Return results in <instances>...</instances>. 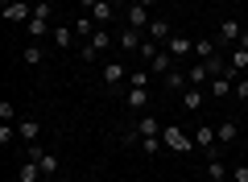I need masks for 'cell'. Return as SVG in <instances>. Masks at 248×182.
Segmentation results:
<instances>
[{
  "label": "cell",
  "instance_id": "6da1fadb",
  "mask_svg": "<svg viewBox=\"0 0 248 182\" xmlns=\"http://www.w3.org/2000/svg\"><path fill=\"white\" fill-rule=\"evenodd\" d=\"M161 141H166V149H174V153H195V137H190V132H182L178 129V124H166V129H161Z\"/></svg>",
  "mask_w": 248,
  "mask_h": 182
},
{
  "label": "cell",
  "instance_id": "7a4b0ae2",
  "mask_svg": "<svg viewBox=\"0 0 248 182\" xmlns=\"http://www.w3.org/2000/svg\"><path fill=\"white\" fill-rule=\"evenodd\" d=\"M87 13H91V21H95L99 29H108L112 21H124V9H116L112 0H95V4H91Z\"/></svg>",
  "mask_w": 248,
  "mask_h": 182
},
{
  "label": "cell",
  "instance_id": "3957f363",
  "mask_svg": "<svg viewBox=\"0 0 248 182\" xmlns=\"http://www.w3.org/2000/svg\"><path fill=\"white\" fill-rule=\"evenodd\" d=\"M108 46H112V33H108V29H95V33H91V42H83L79 58H83V62H95L99 54L108 50Z\"/></svg>",
  "mask_w": 248,
  "mask_h": 182
},
{
  "label": "cell",
  "instance_id": "277c9868",
  "mask_svg": "<svg viewBox=\"0 0 248 182\" xmlns=\"http://www.w3.org/2000/svg\"><path fill=\"white\" fill-rule=\"evenodd\" d=\"M4 21H9V25H29V21H33V4H25V0H4Z\"/></svg>",
  "mask_w": 248,
  "mask_h": 182
},
{
  "label": "cell",
  "instance_id": "5b68a950",
  "mask_svg": "<svg viewBox=\"0 0 248 182\" xmlns=\"http://www.w3.org/2000/svg\"><path fill=\"white\" fill-rule=\"evenodd\" d=\"M149 21H153V9H145V4H137V0L124 9V25L141 29V33H149Z\"/></svg>",
  "mask_w": 248,
  "mask_h": 182
},
{
  "label": "cell",
  "instance_id": "8992f818",
  "mask_svg": "<svg viewBox=\"0 0 248 182\" xmlns=\"http://www.w3.org/2000/svg\"><path fill=\"white\" fill-rule=\"evenodd\" d=\"M195 145L207 149V157H219V132H215V124H199L195 129Z\"/></svg>",
  "mask_w": 248,
  "mask_h": 182
},
{
  "label": "cell",
  "instance_id": "52a82bcc",
  "mask_svg": "<svg viewBox=\"0 0 248 182\" xmlns=\"http://www.w3.org/2000/svg\"><path fill=\"white\" fill-rule=\"evenodd\" d=\"M99 79H104V87H124V83H128V70H124L120 58H108L104 70H99Z\"/></svg>",
  "mask_w": 248,
  "mask_h": 182
},
{
  "label": "cell",
  "instance_id": "ba28073f",
  "mask_svg": "<svg viewBox=\"0 0 248 182\" xmlns=\"http://www.w3.org/2000/svg\"><path fill=\"white\" fill-rule=\"evenodd\" d=\"M141 42H145V33H141V29L120 25V33H116V46H120V54H137V50H141Z\"/></svg>",
  "mask_w": 248,
  "mask_h": 182
},
{
  "label": "cell",
  "instance_id": "9c48e42d",
  "mask_svg": "<svg viewBox=\"0 0 248 182\" xmlns=\"http://www.w3.org/2000/svg\"><path fill=\"white\" fill-rule=\"evenodd\" d=\"M161 129H166V124H161L153 112H141V120H137V129L128 132V141H137V137H161Z\"/></svg>",
  "mask_w": 248,
  "mask_h": 182
},
{
  "label": "cell",
  "instance_id": "30bf717a",
  "mask_svg": "<svg viewBox=\"0 0 248 182\" xmlns=\"http://www.w3.org/2000/svg\"><path fill=\"white\" fill-rule=\"evenodd\" d=\"M240 33H244V29H240V21H219V37H215V46H223V50H232V46H240Z\"/></svg>",
  "mask_w": 248,
  "mask_h": 182
},
{
  "label": "cell",
  "instance_id": "8fae6325",
  "mask_svg": "<svg viewBox=\"0 0 248 182\" xmlns=\"http://www.w3.org/2000/svg\"><path fill=\"white\" fill-rule=\"evenodd\" d=\"M166 54H174V58H190V54H195V37H186V33H170Z\"/></svg>",
  "mask_w": 248,
  "mask_h": 182
},
{
  "label": "cell",
  "instance_id": "7c38bea8",
  "mask_svg": "<svg viewBox=\"0 0 248 182\" xmlns=\"http://www.w3.org/2000/svg\"><path fill=\"white\" fill-rule=\"evenodd\" d=\"M244 70H248V50H244V46H232V50H228V75L240 79Z\"/></svg>",
  "mask_w": 248,
  "mask_h": 182
},
{
  "label": "cell",
  "instance_id": "4fadbf2b",
  "mask_svg": "<svg viewBox=\"0 0 248 182\" xmlns=\"http://www.w3.org/2000/svg\"><path fill=\"white\" fill-rule=\"evenodd\" d=\"M17 132L25 145H37V137H42V120H33V116H21L17 120Z\"/></svg>",
  "mask_w": 248,
  "mask_h": 182
},
{
  "label": "cell",
  "instance_id": "5bb4252c",
  "mask_svg": "<svg viewBox=\"0 0 248 182\" xmlns=\"http://www.w3.org/2000/svg\"><path fill=\"white\" fill-rule=\"evenodd\" d=\"M124 104H128V112H145L149 108V87H128L124 91Z\"/></svg>",
  "mask_w": 248,
  "mask_h": 182
},
{
  "label": "cell",
  "instance_id": "9a60e30c",
  "mask_svg": "<svg viewBox=\"0 0 248 182\" xmlns=\"http://www.w3.org/2000/svg\"><path fill=\"white\" fill-rule=\"evenodd\" d=\"M17 182H42V165H37V157L25 153V162L17 165Z\"/></svg>",
  "mask_w": 248,
  "mask_h": 182
},
{
  "label": "cell",
  "instance_id": "2e32d148",
  "mask_svg": "<svg viewBox=\"0 0 248 182\" xmlns=\"http://www.w3.org/2000/svg\"><path fill=\"white\" fill-rule=\"evenodd\" d=\"M207 87H211V96H215V99H228L232 91H236V79H232V75H215Z\"/></svg>",
  "mask_w": 248,
  "mask_h": 182
},
{
  "label": "cell",
  "instance_id": "e0dca14e",
  "mask_svg": "<svg viewBox=\"0 0 248 182\" xmlns=\"http://www.w3.org/2000/svg\"><path fill=\"white\" fill-rule=\"evenodd\" d=\"M170 33H174L170 17H153V21H149V37H153V42H161V46H166V42H170Z\"/></svg>",
  "mask_w": 248,
  "mask_h": 182
},
{
  "label": "cell",
  "instance_id": "ac0fdd59",
  "mask_svg": "<svg viewBox=\"0 0 248 182\" xmlns=\"http://www.w3.org/2000/svg\"><path fill=\"white\" fill-rule=\"evenodd\" d=\"M215 132H219V145H236V141H240V124L236 120H219Z\"/></svg>",
  "mask_w": 248,
  "mask_h": 182
},
{
  "label": "cell",
  "instance_id": "d6986e66",
  "mask_svg": "<svg viewBox=\"0 0 248 182\" xmlns=\"http://www.w3.org/2000/svg\"><path fill=\"white\" fill-rule=\"evenodd\" d=\"M50 37H54V46H58V50H71V46H75V29H71V25H54Z\"/></svg>",
  "mask_w": 248,
  "mask_h": 182
},
{
  "label": "cell",
  "instance_id": "ffe728a7",
  "mask_svg": "<svg viewBox=\"0 0 248 182\" xmlns=\"http://www.w3.org/2000/svg\"><path fill=\"white\" fill-rule=\"evenodd\" d=\"M95 21H91V13H83V17L79 21H75V37H83V42H91V33H95Z\"/></svg>",
  "mask_w": 248,
  "mask_h": 182
},
{
  "label": "cell",
  "instance_id": "44dd1931",
  "mask_svg": "<svg viewBox=\"0 0 248 182\" xmlns=\"http://www.w3.org/2000/svg\"><path fill=\"white\" fill-rule=\"evenodd\" d=\"M161 79H166V87H170V91H186V87H190V79H186V70H170V75H161Z\"/></svg>",
  "mask_w": 248,
  "mask_h": 182
},
{
  "label": "cell",
  "instance_id": "7402d4cb",
  "mask_svg": "<svg viewBox=\"0 0 248 182\" xmlns=\"http://www.w3.org/2000/svg\"><path fill=\"white\" fill-rule=\"evenodd\" d=\"M137 145H141L145 157H157L161 149H166V141H161V137H137Z\"/></svg>",
  "mask_w": 248,
  "mask_h": 182
},
{
  "label": "cell",
  "instance_id": "603a6c76",
  "mask_svg": "<svg viewBox=\"0 0 248 182\" xmlns=\"http://www.w3.org/2000/svg\"><path fill=\"white\" fill-rule=\"evenodd\" d=\"M182 108L186 112H199V108H203V91H199V87H186L182 91Z\"/></svg>",
  "mask_w": 248,
  "mask_h": 182
},
{
  "label": "cell",
  "instance_id": "cb8c5ba5",
  "mask_svg": "<svg viewBox=\"0 0 248 182\" xmlns=\"http://www.w3.org/2000/svg\"><path fill=\"white\" fill-rule=\"evenodd\" d=\"M207 178L211 182H228V165H223L219 157H207Z\"/></svg>",
  "mask_w": 248,
  "mask_h": 182
},
{
  "label": "cell",
  "instance_id": "d4e9b609",
  "mask_svg": "<svg viewBox=\"0 0 248 182\" xmlns=\"http://www.w3.org/2000/svg\"><path fill=\"white\" fill-rule=\"evenodd\" d=\"M170 62H174V54H166V50H161L157 58L149 62V75H170V70H174V66H170Z\"/></svg>",
  "mask_w": 248,
  "mask_h": 182
},
{
  "label": "cell",
  "instance_id": "484cf974",
  "mask_svg": "<svg viewBox=\"0 0 248 182\" xmlns=\"http://www.w3.org/2000/svg\"><path fill=\"white\" fill-rule=\"evenodd\" d=\"M161 50H166V46H161V42H153V37H149V33H145V42H141V50H137V54H141V58H145V62H153V58H157V54H161Z\"/></svg>",
  "mask_w": 248,
  "mask_h": 182
},
{
  "label": "cell",
  "instance_id": "4316f807",
  "mask_svg": "<svg viewBox=\"0 0 248 182\" xmlns=\"http://www.w3.org/2000/svg\"><path fill=\"white\" fill-rule=\"evenodd\" d=\"M21 62H25V66H42V46L29 42L25 50H21Z\"/></svg>",
  "mask_w": 248,
  "mask_h": 182
},
{
  "label": "cell",
  "instance_id": "83f0119b",
  "mask_svg": "<svg viewBox=\"0 0 248 182\" xmlns=\"http://www.w3.org/2000/svg\"><path fill=\"white\" fill-rule=\"evenodd\" d=\"M195 54L207 62V58H215V54H219V46H215L211 37H199V42H195Z\"/></svg>",
  "mask_w": 248,
  "mask_h": 182
},
{
  "label": "cell",
  "instance_id": "f1b7e54d",
  "mask_svg": "<svg viewBox=\"0 0 248 182\" xmlns=\"http://www.w3.org/2000/svg\"><path fill=\"white\" fill-rule=\"evenodd\" d=\"M186 79H190V87H203L207 83V66H203V62H195V66L186 70Z\"/></svg>",
  "mask_w": 248,
  "mask_h": 182
},
{
  "label": "cell",
  "instance_id": "f546056e",
  "mask_svg": "<svg viewBox=\"0 0 248 182\" xmlns=\"http://www.w3.org/2000/svg\"><path fill=\"white\" fill-rule=\"evenodd\" d=\"M149 70H133V75H128V87H149Z\"/></svg>",
  "mask_w": 248,
  "mask_h": 182
},
{
  "label": "cell",
  "instance_id": "4dcf8cb0",
  "mask_svg": "<svg viewBox=\"0 0 248 182\" xmlns=\"http://www.w3.org/2000/svg\"><path fill=\"white\" fill-rule=\"evenodd\" d=\"M232 96H236L240 104H248V75H240V79H236V91H232Z\"/></svg>",
  "mask_w": 248,
  "mask_h": 182
},
{
  "label": "cell",
  "instance_id": "1f68e13d",
  "mask_svg": "<svg viewBox=\"0 0 248 182\" xmlns=\"http://www.w3.org/2000/svg\"><path fill=\"white\" fill-rule=\"evenodd\" d=\"M232 182H248V162H240V165H232Z\"/></svg>",
  "mask_w": 248,
  "mask_h": 182
},
{
  "label": "cell",
  "instance_id": "d6a6232c",
  "mask_svg": "<svg viewBox=\"0 0 248 182\" xmlns=\"http://www.w3.org/2000/svg\"><path fill=\"white\" fill-rule=\"evenodd\" d=\"M13 132H17V124H9V120L0 124V145H9V141H13Z\"/></svg>",
  "mask_w": 248,
  "mask_h": 182
},
{
  "label": "cell",
  "instance_id": "836d02e7",
  "mask_svg": "<svg viewBox=\"0 0 248 182\" xmlns=\"http://www.w3.org/2000/svg\"><path fill=\"white\" fill-rule=\"evenodd\" d=\"M112 4H116V9H128V4H133V0H112Z\"/></svg>",
  "mask_w": 248,
  "mask_h": 182
},
{
  "label": "cell",
  "instance_id": "e575fe53",
  "mask_svg": "<svg viewBox=\"0 0 248 182\" xmlns=\"http://www.w3.org/2000/svg\"><path fill=\"white\" fill-rule=\"evenodd\" d=\"M240 46H244V50H248V29H244V33H240Z\"/></svg>",
  "mask_w": 248,
  "mask_h": 182
},
{
  "label": "cell",
  "instance_id": "d590c367",
  "mask_svg": "<svg viewBox=\"0 0 248 182\" xmlns=\"http://www.w3.org/2000/svg\"><path fill=\"white\" fill-rule=\"evenodd\" d=\"M137 4H145V9H153V4H157V0H137Z\"/></svg>",
  "mask_w": 248,
  "mask_h": 182
},
{
  "label": "cell",
  "instance_id": "8d00e7d4",
  "mask_svg": "<svg viewBox=\"0 0 248 182\" xmlns=\"http://www.w3.org/2000/svg\"><path fill=\"white\" fill-rule=\"evenodd\" d=\"M244 149H248V137H244Z\"/></svg>",
  "mask_w": 248,
  "mask_h": 182
},
{
  "label": "cell",
  "instance_id": "74e56055",
  "mask_svg": "<svg viewBox=\"0 0 248 182\" xmlns=\"http://www.w3.org/2000/svg\"><path fill=\"white\" fill-rule=\"evenodd\" d=\"M50 4H54V0H50Z\"/></svg>",
  "mask_w": 248,
  "mask_h": 182
}]
</instances>
